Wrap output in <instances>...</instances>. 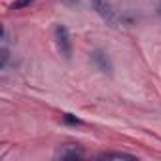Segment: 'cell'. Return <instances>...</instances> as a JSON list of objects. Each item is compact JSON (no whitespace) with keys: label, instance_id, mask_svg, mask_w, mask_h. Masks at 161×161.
Segmentation results:
<instances>
[{"label":"cell","instance_id":"1","mask_svg":"<svg viewBox=\"0 0 161 161\" xmlns=\"http://www.w3.org/2000/svg\"><path fill=\"white\" fill-rule=\"evenodd\" d=\"M53 38H55V46L59 49V53L64 59L72 57V40H70V32L64 25H55L53 29Z\"/></svg>","mask_w":161,"mask_h":161},{"label":"cell","instance_id":"2","mask_svg":"<svg viewBox=\"0 0 161 161\" xmlns=\"http://www.w3.org/2000/svg\"><path fill=\"white\" fill-rule=\"evenodd\" d=\"M91 4H93V8L97 10V14H99L104 21L114 23V12H112V6H110L108 0H91Z\"/></svg>","mask_w":161,"mask_h":161},{"label":"cell","instance_id":"3","mask_svg":"<svg viewBox=\"0 0 161 161\" xmlns=\"http://www.w3.org/2000/svg\"><path fill=\"white\" fill-rule=\"evenodd\" d=\"M91 59H93V63L99 66V70L101 72H106V74H112V64H110V61H108V57L103 53V51H95L93 55H91Z\"/></svg>","mask_w":161,"mask_h":161},{"label":"cell","instance_id":"4","mask_svg":"<svg viewBox=\"0 0 161 161\" xmlns=\"http://www.w3.org/2000/svg\"><path fill=\"white\" fill-rule=\"evenodd\" d=\"M82 152L76 150V148H66L59 153V159H82Z\"/></svg>","mask_w":161,"mask_h":161},{"label":"cell","instance_id":"5","mask_svg":"<svg viewBox=\"0 0 161 161\" xmlns=\"http://www.w3.org/2000/svg\"><path fill=\"white\" fill-rule=\"evenodd\" d=\"M101 159H135V155L131 153H123V152H106L99 155Z\"/></svg>","mask_w":161,"mask_h":161},{"label":"cell","instance_id":"6","mask_svg":"<svg viewBox=\"0 0 161 161\" xmlns=\"http://www.w3.org/2000/svg\"><path fill=\"white\" fill-rule=\"evenodd\" d=\"M34 2V0H15V2L12 4V10H21V8H27Z\"/></svg>","mask_w":161,"mask_h":161},{"label":"cell","instance_id":"7","mask_svg":"<svg viewBox=\"0 0 161 161\" xmlns=\"http://www.w3.org/2000/svg\"><path fill=\"white\" fill-rule=\"evenodd\" d=\"M63 121L64 123H70V125H80V123H82V121H80L76 116H72V114H64L63 116Z\"/></svg>","mask_w":161,"mask_h":161},{"label":"cell","instance_id":"8","mask_svg":"<svg viewBox=\"0 0 161 161\" xmlns=\"http://www.w3.org/2000/svg\"><path fill=\"white\" fill-rule=\"evenodd\" d=\"M6 61H8V51H6V49H2V68L6 66Z\"/></svg>","mask_w":161,"mask_h":161},{"label":"cell","instance_id":"9","mask_svg":"<svg viewBox=\"0 0 161 161\" xmlns=\"http://www.w3.org/2000/svg\"><path fill=\"white\" fill-rule=\"evenodd\" d=\"M159 14H161V8H159Z\"/></svg>","mask_w":161,"mask_h":161}]
</instances>
